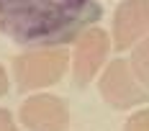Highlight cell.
<instances>
[{
    "label": "cell",
    "mask_w": 149,
    "mask_h": 131,
    "mask_svg": "<svg viewBox=\"0 0 149 131\" xmlns=\"http://www.w3.org/2000/svg\"><path fill=\"white\" fill-rule=\"evenodd\" d=\"M98 18L95 0H0V31L21 46H64Z\"/></svg>",
    "instance_id": "obj_1"
},
{
    "label": "cell",
    "mask_w": 149,
    "mask_h": 131,
    "mask_svg": "<svg viewBox=\"0 0 149 131\" xmlns=\"http://www.w3.org/2000/svg\"><path fill=\"white\" fill-rule=\"evenodd\" d=\"M70 67V52L64 46H41L29 49L13 59V75L21 90H39L49 87Z\"/></svg>",
    "instance_id": "obj_2"
},
{
    "label": "cell",
    "mask_w": 149,
    "mask_h": 131,
    "mask_svg": "<svg viewBox=\"0 0 149 131\" xmlns=\"http://www.w3.org/2000/svg\"><path fill=\"white\" fill-rule=\"evenodd\" d=\"M100 95L111 108H134L149 103V90L134 77L129 62L113 59L100 77Z\"/></svg>",
    "instance_id": "obj_3"
},
{
    "label": "cell",
    "mask_w": 149,
    "mask_h": 131,
    "mask_svg": "<svg viewBox=\"0 0 149 131\" xmlns=\"http://www.w3.org/2000/svg\"><path fill=\"white\" fill-rule=\"evenodd\" d=\"M108 52H111V39L103 29L90 26L77 36V44H74V52H72L74 87H88L95 80V75L100 72Z\"/></svg>",
    "instance_id": "obj_4"
},
{
    "label": "cell",
    "mask_w": 149,
    "mask_h": 131,
    "mask_svg": "<svg viewBox=\"0 0 149 131\" xmlns=\"http://www.w3.org/2000/svg\"><path fill=\"white\" fill-rule=\"evenodd\" d=\"M21 123L31 131H67L70 108L57 95L39 93L21 105Z\"/></svg>",
    "instance_id": "obj_5"
},
{
    "label": "cell",
    "mask_w": 149,
    "mask_h": 131,
    "mask_svg": "<svg viewBox=\"0 0 149 131\" xmlns=\"http://www.w3.org/2000/svg\"><path fill=\"white\" fill-rule=\"evenodd\" d=\"M149 36V0H123L113 15V49H131Z\"/></svg>",
    "instance_id": "obj_6"
},
{
    "label": "cell",
    "mask_w": 149,
    "mask_h": 131,
    "mask_svg": "<svg viewBox=\"0 0 149 131\" xmlns=\"http://www.w3.org/2000/svg\"><path fill=\"white\" fill-rule=\"evenodd\" d=\"M129 67L134 77L141 82V85L149 90V36L141 39L139 44L131 46V57H129Z\"/></svg>",
    "instance_id": "obj_7"
},
{
    "label": "cell",
    "mask_w": 149,
    "mask_h": 131,
    "mask_svg": "<svg viewBox=\"0 0 149 131\" xmlns=\"http://www.w3.org/2000/svg\"><path fill=\"white\" fill-rule=\"evenodd\" d=\"M123 131H149V108H144V111H136L134 116L126 121Z\"/></svg>",
    "instance_id": "obj_8"
},
{
    "label": "cell",
    "mask_w": 149,
    "mask_h": 131,
    "mask_svg": "<svg viewBox=\"0 0 149 131\" xmlns=\"http://www.w3.org/2000/svg\"><path fill=\"white\" fill-rule=\"evenodd\" d=\"M0 131H18L10 111H5V108H0Z\"/></svg>",
    "instance_id": "obj_9"
},
{
    "label": "cell",
    "mask_w": 149,
    "mask_h": 131,
    "mask_svg": "<svg viewBox=\"0 0 149 131\" xmlns=\"http://www.w3.org/2000/svg\"><path fill=\"white\" fill-rule=\"evenodd\" d=\"M8 93V75H5V70H3V64H0V98Z\"/></svg>",
    "instance_id": "obj_10"
}]
</instances>
